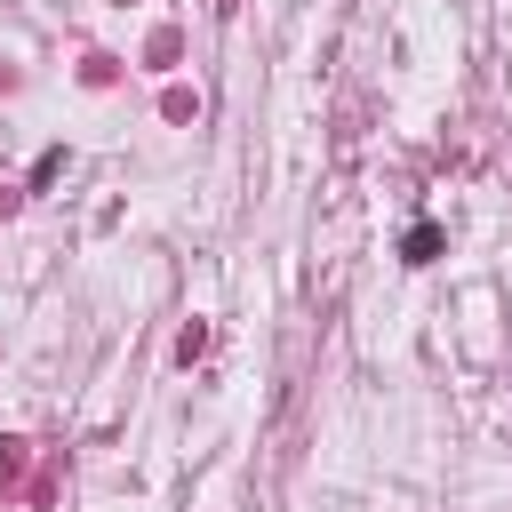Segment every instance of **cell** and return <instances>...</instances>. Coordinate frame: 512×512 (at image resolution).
Here are the masks:
<instances>
[{"mask_svg": "<svg viewBox=\"0 0 512 512\" xmlns=\"http://www.w3.org/2000/svg\"><path fill=\"white\" fill-rule=\"evenodd\" d=\"M432 256H440V224H416L408 232V264H432Z\"/></svg>", "mask_w": 512, "mask_h": 512, "instance_id": "1", "label": "cell"}]
</instances>
